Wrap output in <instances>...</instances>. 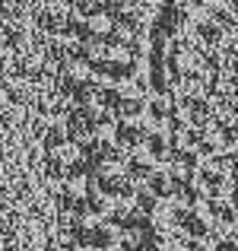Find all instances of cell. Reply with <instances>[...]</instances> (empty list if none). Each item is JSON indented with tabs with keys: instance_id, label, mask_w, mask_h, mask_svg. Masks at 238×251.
I'll list each match as a JSON object with an SVG mask.
<instances>
[{
	"instance_id": "cell-1",
	"label": "cell",
	"mask_w": 238,
	"mask_h": 251,
	"mask_svg": "<svg viewBox=\"0 0 238 251\" xmlns=\"http://www.w3.org/2000/svg\"><path fill=\"white\" fill-rule=\"evenodd\" d=\"M149 124H153V121H149L146 115L121 118V121H118V127L111 130V137H115L118 147H127V150L143 147V140H146V134H149Z\"/></svg>"
},
{
	"instance_id": "cell-2",
	"label": "cell",
	"mask_w": 238,
	"mask_h": 251,
	"mask_svg": "<svg viewBox=\"0 0 238 251\" xmlns=\"http://www.w3.org/2000/svg\"><path fill=\"white\" fill-rule=\"evenodd\" d=\"M111 29H115V23H111L105 13H92V16L79 19V25L73 29V38H79V42H102V45H108Z\"/></svg>"
},
{
	"instance_id": "cell-3",
	"label": "cell",
	"mask_w": 238,
	"mask_h": 251,
	"mask_svg": "<svg viewBox=\"0 0 238 251\" xmlns=\"http://www.w3.org/2000/svg\"><path fill=\"white\" fill-rule=\"evenodd\" d=\"M76 13L83 16H92V13H105V0H67Z\"/></svg>"
}]
</instances>
